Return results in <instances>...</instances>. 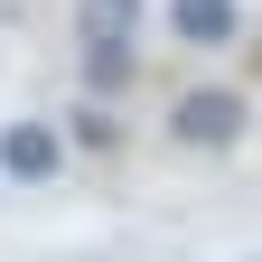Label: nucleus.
I'll return each instance as SVG.
<instances>
[{
    "label": "nucleus",
    "instance_id": "0eeeda50",
    "mask_svg": "<svg viewBox=\"0 0 262 262\" xmlns=\"http://www.w3.org/2000/svg\"><path fill=\"white\" fill-rule=\"evenodd\" d=\"M253 262H262V253H253Z\"/></svg>",
    "mask_w": 262,
    "mask_h": 262
},
{
    "label": "nucleus",
    "instance_id": "f03ea898",
    "mask_svg": "<svg viewBox=\"0 0 262 262\" xmlns=\"http://www.w3.org/2000/svg\"><path fill=\"white\" fill-rule=\"evenodd\" d=\"M66 169V131L56 122H10L0 131V178H19V187H38Z\"/></svg>",
    "mask_w": 262,
    "mask_h": 262
},
{
    "label": "nucleus",
    "instance_id": "39448f33",
    "mask_svg": "<svg viewBox=\"0 0 262 262\" xmlns=\"http://www.w3.org/2000/svg\"><path fill=\"white\" fill-rule=\"evenodd\" d=\"M131 84H141V47H84V94L94 103H113Z\"/></svg>",
    "mask_w": 262,
    "mask_h": 262
},
{
    "label": "nucleus",
    "instance_id": "20e7f679",
    "mask_svg": "<svg viewBox=\"0 0 262 262\" xmlns=\"http://www.w3.org/2000/svg\"><path fill=\"white\" fill-rule=\"evenodd\" d=\"M169 28H178L187 47H225L244 28V0H169Z\"/></svg>",
    "mask_w": 262,
    "mask_h": 262
},
{
    "label": "nucleus",
    "instance_id": "423d86ee",
    "mask_svg": "<svg viewBox=\"0 0 262 262\" xmlns=\"http://www.w3.org/2000/svg\"><path fill=\"white\" fill-rule=\"evenodd\" d=\"M75 141H84V150H122V131H113L103 113H75Z\"/></svg>",
    "mask_w": 262,
    "mask_h": 262
},
{
    "label": "nucleus",
    "instance_id": "f257e3e1",
    "mask_svg": "<svg viewBox=\"0 0 262 262\" xmlns=\"http://www.w3.org/2000/svg\"><path fill=\"white\" fill-rule=\"evenodd\" d=\"M244 131H253V103H244L234 84H187L178 103H169V141L178 150L225 159V150H244Z\"/></svg>",
    "mask_w": 262,
    "mask_h": 262
},
{
    "label": "nucleus",
    "instance_id": "7ed1b4c3",
    "mask_svg": "<svg viewBox=\"0 0 262 262\" xmlns=\"http://www.w3.org/2000/svg\"><path fill=\"white\" fill-rule=\"evenodd\" d=\"M84 47H141V0H75Z\"/></svg>",
    "mask_w": 262,
    "mask_h": 262
}]
</instances>
